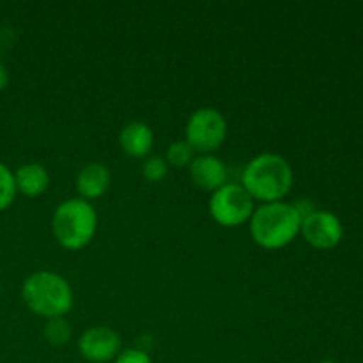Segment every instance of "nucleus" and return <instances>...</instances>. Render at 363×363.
Masks as SVG:
<instances>
[{
	"instance_id": "f03ea898",
	"label": "nucleus",
	"mask_w": 363,
	"mask_h": 363,
	"mask_svg": "<svg viewBox=\"0 0 363 363\" xmlns=\"http://www.w3.org/2000/svg\"><path fill=\"white\" fill-rule=\"evenodd\" d=\"M300 229L301 216L293 204L286 202H268L252 215V238L266 250H277L289 245Z\"/></svg>"
},
{
	"instance_id": "423d86ee",
	"label": "nucleus",
	"mask_w": 363,
	"mask_h": 363,
	"mask_svg": "<svg viewBox=\"0 0 363 363\" xmlns=\"http://www.w3.org/2000/svg\"><path fill=\"white\" fill-rule=\"evenodd\" d=\"M227 135V121L218 110L199 108L186 124V142L194 151L211 152L223 144Z\"/></svg>"
},
{
	"instance_id": "ddd939ff",
	"label": "nucleus",
	"mask_w": 363,
	"mask_h": 363,
	"mask_svg": "<svg viewBox=\"0 0 363 363\" xmlns=\"http://www.w3.org/2000/svg\"><path fill=\"white\" fill-rule=\"evenodd\" d=\"M45 337L52 346H62L71 339V326L64 318L48 319L45 326Z\"/></svg>"
},
{
	"instance_id": "6ab92c4d",
	"label": "nucleus",
	"mask_w": 363,
	"mask_h": 363,
	"mask_svg": "<svg viewBox=\"0 0 363 363\" xmlns=\"http://www.w3.org/2000/svg\"><path fill=\"white\" fill-rule=\"evenodd\" d=\"M319 363H337V362H333V360H323V362H319Z\"/></svg>"
},
{
	"instance_id": "0eeeda50",
	"label": "nucleus",
	"mask_w": 363,
	"mask_h": 363,
	"mask_svg": "<svg viewBox=\"0 0 363 363\" xmlns=\"http://www.w3.org/2000/svg\"><path fill=\"white\" fill-rule=\"evenodd\" d=\"M305 240L315 248L328 250L339 245L342 240V225L340 220L330 211H318L315 209L312 215L301 220V229Z\"/></svg>"
},
{
	"instance_id": "20e7f679",
	"label": "nucleus",
	"mask_w": 363,
	"mask_h": 363,
	"mask_svg": "<svg viewBox=\"0 0 363 363\" xmlns=\"http://www.w3.org/2000/svg\"><path fill=\"white\" fill-rule=\"evenodd\" d=\"M98 225L94 208L84 199H69L55 209L53 236L67 250H80L92 240Z\"/></svg>"
},
{
	"instance_id": "f257e3e1",
	"label": "nucleus",
	"mask_w": 363,
	"mask_h": 363,
	"mask_svg": "<svg viewBox=\"0 0 363 363\" xmlns=\"http://www.w3.org/2000/svg\"><path fill=\"white\" fill-rule=\"evenodd\" d=\"M293 184V170L287 160L280 155L264 152L245 167L243 188L252 199L262 202H280Z\"/></svg>"
},
{
	"instance_id": "4468645a",
	"label": "nucleus",
	"mask_w": 363,
	"mask_h": 363,
	"mask_svg": "<svg viewBox=\"0 0 363 363\" xmlns=\"http://www.w3.org/2000/svg\"><path fill=\"white\" fill-rule=\"evenodd\" d=\"M14 195H16V183L14 176L6 165L0 163V209H6L13 204Z\"/></svg>"
},
{
	"instance_id": "a211bd4d",
	"label": "nucleus",
	"mask_w": 363,
	"mask_h": 363,
	"mask_svg": "<svg viewBox=\"0 0 363 363\" xmlns=\"http://www.w3.org/2000/svg\"><path fill=\"white\" fill-rule=\"evenodd\" d=\"M7 84H9V74H7V69L6 66H4V62L0 60V91H4V89L7 87Z\"/></svg>"
},
{
	"instance_id": "9b49d317",
	"label": "nucleus",
	"mask_w": 363,
	"mask_h": 363,
	"mask_svg": "<svg viewBox=\"0 0 363 363\" xmlns=\"http://www.w3.org/2000/svg\"><path fill=\"white\" fill-rule=\"evenodd\" d=\"M110 186V170L103 163H89L77 177V190L84 199H99Z\"/></svg>"
},
{
	"instance_id": "6e6552de",
	"label": "nucleus",
	"mask_w": 363,
	"mask_h": 363,
	"mask_svg": "<svg viewBox=\"0 0 363 363\" xmlns=\"http://www.w3.org/2000/svg\"><path fill=\"white\" fill-rule=\"evenodd\" d=\"M78 350L85 360L105 363L117 358L121 350V339L113 330L106 328V326H94L82 335Z\"/></svg>"
},
{
	"instance_id": "7ed1b4c3",
	"label": "nucleus",
	"mask_w": 363,
	"mask_h": 363,
	"mask_svg": "<svg viewBox=\"0 0 363 363\" xmlns=\"http://www.w3.org/2000/svg\"><path fill=\"white\" fill-rule=\"evenodd\" d=\"M21 296L34 314L48 319L62 318L73 307V291L69 284L52 272H38L28 277Z\"/></svg>"
},
{
	"instance_id": "dca6fc26",
	"label": "nucleus",
	"mask_w": 363,
	"mask_h": 363,
	"mask_svg": "<svg viewBox=\"0 0 363 363\" xmlns=\"http://www.w3.org/2000/svg\"><path fill=\"white\" fill-rule=\"evenodd\" d=\"M142 172H144V177L151 183H158L163 177L167 176V163L165 160L160 158V156H149L144 162V167H142Z\"/></svg>"
},
{
	"instance_id": "f8f14e48",
	"label": "nucleus",
	"mask_w": 363,
	"mask_h": 363,
	"mask_svg": "<svg viewBox=\"0 0 363 363\" xmlns=\"http://www.w3.org/2000/svg\"><path fill=\"white\" fill-rule=\"evenodd\" d=\"M14 183H16V190L23 195L38 197V195L45 194L46 188H48L50 176L45 167L39 165V163H27L16 170Z\"/></svg>"
},
{
	"instance_id": "2eb2a0df",
	"label": "nucleus",
	"mask_w": 363,
	"mask_h": 363,
	"mask_svg": "<svg viewBox=\"0 0 363 363\" xmlns=\"http://www.w3.org/2000/svg\"><path fill=\"white\" fill-rule=\"evenodd\" d=\"M167 160L174 167H184L194 160V149L188 142H174L167 151Z\"/></svg>"
},
{
	"instance_id": "f3484780",
	"label": "nucleus",
	"mask_w": 363,
	"mask_h": 363,
	"mask_svg": "<svg viewBox=\"0 0 363 363\" xmlns=\"http://www.w3.org/2000/svg\"><path fill=\"white\" fill-rule=\"evenodd\" d=\"M113 363H152L151 358L140 350H126L123 353L117 354Z\"/></svg>"
},
{
	"instance_id": "39448f33",
	"label": "nucleus",
	"mask_w": 363,
	"mask_h": 363,
	"mask_svg": "<svg viewBox=\"0 0 363 363\" xmlns=\"http://www.w3.org/2000/svg\"><path fill=\"white\" fill-rule=\"evenodd\" d=\"M209 211L215 222L223 227H236L254 215V199L240 184H223L213 194Z\"/></svg>"
},
{
	"instance_id": "1a4fd4ad",
	"label": "nucleus",
	"mask_w": 363,
	"mask_h": 363,
	"mask_svg": "<svg viewBox=\"0 0 363 363\" xmlns=\"http://www.w3.org/2000/svg\"><path fill=\"white\" fill-rule=\"evenodd\" d=\"M190 176L195 186L208 191H216L225 184L227 169L216 156H197L190 163Z\"/></svg>"
},
{
	"instance_id": "9d476101",
	"label": "nucleus",
	"mask_w": 363,
	"mask_h": 363,
	"mask_svg": "<svg viewBox=\"0 0 363 363\" xmlns=\"http://www.w3.org/2000/svg\"><path fill=\"white\" fill-rule=\"evenodd\" d=\"M119 144L121 149H123L128 156H133V158L147 156L152 147L151 128L145 123H140V121H133V123L126 124V126L121 130Z\"/></svg>"
}]
</instances>
